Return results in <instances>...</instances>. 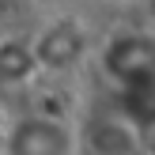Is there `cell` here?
Masks as SVG:
<instances>
[{"label": "cell", "instance_id": "obj_1", "mask_svg": "<svg viewBox=\"0 0 155 155\" xmlns=\"http://www.w3.org/2000/svg\"><path fill=\"white\" fill-rule=\"evenodd\" d=\"M12 155H68V129L57 121H23L12 133Z\"/></svg>", "mask_w": 155, "mask_h": 155}, {"label": "cell", "instance_id": "obj_2", "mask_svg": "<svg viewBox=\"0 0 155 155\" xmlns=\"http://www.w3.org/2000/svg\"><path fill=\"white\" fill-rule=\"evenodd\" d=\"M80 49H83V38L76 30V23H57V27H49L42 34V42L34 45L30 57L49 64V68H61V64H72L80 57Z\"/></svg>", "mask_w": 155, "mask_h": 155}]
</instances>
